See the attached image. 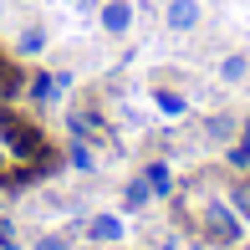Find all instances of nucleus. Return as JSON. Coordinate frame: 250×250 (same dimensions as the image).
<instances>
[{"label":"nucleus","mask_w":250,"mask_h":250,"mask_svg":"<svg viewBox=\"0 0 250 250\" xmlns=\"http://www.w3.org/2000/svg\"><path fill=\"white\" fill-rule=\"evenodd\" d=\"M36 250H66V240H62V235H46V240H41Z\"/></svg>","instance_id":"nucleus-14"},{"label":"nucleus","mask_w":250,"mask_h":250,"mask_svg":"<svg viewBox=\"0 0 250 250\" xmlns=\"http://www.w3.org/2000/svg\"><path fill=\"white\" fill-rule=\"evenodd\" d=\"M128 21H133V5H128V0H107V10H102V26H107L112 36H123V31H128Z\"/></svg>","instance_id":"nucleus-3"},{"label":"nucleus","mask_w":250,"mask_h":250,"mask_svg":"<svg viewBox=\"0 0 250 250\" xmlns=\"http://www.w3.org/2000/svg\"><path fill=\"white\" fill-rule=\"evenodd\" d=\"M235 209L250 214V179H245V184H235Z\"/></svg>","instance_id":"nucleus-7"},{"label":"nucleus","mask_w":250,"mask_h":250,"mask_svg":"<svg viewBox=\"0 0 250 250\" xmlns=\"http://www.w3.org/2000/svg\"><path fill=\"white\" fill-rule=\"evenodd\" d=\"M87 235H92V240H118V235H123V225L112 220V214H102V220H92V230H87Z\"/></svg>","instance_id":"nucleus-5"},{"label":"nucleus","mask_w":250,"mask_h":250,"mask_svg":"<svg viewBox=\"0 0 250 250\" xmlns=\"http://www.w3.org/2000/svg\"><path fill=\"white\" fill-rule=\"evenodd\" d=\"M72 164H77V168H92V153H87L82 143H77V148H72Z\"/></svg>","instance_id":"nucleus-12"},{"label":"nucleus","mask_w":250,"mask_h":250,"mask_svg":"<svg viewBox=\"0 0 250 250\" xmlns=\"http://www.w3.org/2000/svg\"><path fill=\"white\" fill-rule=\"evenodd\" d=\"M220 72H225V82H240V77H245V56H225Z\"/></svg>","instance_id":"nucleus-6"},{"label":"nucleus","mask_w":250,"mask_h":250,"mask_svg":"<svg viewBox=\"0 0 250 250\" xmlns=\"http://www.w3.org/2000/svg\"><path fill=\"white\" fill-rule=\"evenodd\" d=\"M148 184H153V189H168V168H164V164L148 168Z\"/></svg>","instance_id":"nucleus-11"},{"label":"nucleus","mask_w":250,"mask_h":250,"mask_svg":"<svg viewBox=\"0 0 250 250\" xmlns=\"http://www.w3.org/2000/svg\"><path fill=\"white\" fill-rule=\"evenodd\" d=\"M41 41H46L41 31H21V51H41Z\"/></svg>","instance_id":"nucleus-8"},{"label":"nucleus","mask_w":250,"mask_h":250,"mask_svg":"<svg viewBox=\"0 0 250 250\" xmlns=\"http://www.w3.org/2000/svg\"><path fill=\"white\" fill-rule=\"evenodd\" d=\"M5 245H10V225L0 220V250H5Z\"/></svg>","instance_id":"nucleus-15"},{"label":"nucleus","mask_w":250,"mask_h":250,"mask_svg":"<svg viewBox=\"0 0 250 250\" xmlns=\"http://www.w3.org/2000/svg\"><path fill=\"white\" fill-rule=\"evenodd\" d=\"M245 250H250V245H245Z\"/></svg>","instance_id":"nucleus-16"},{"label":"nucleus","mask_w":250,"mask_h":250,"mask_svg":"<svg viewBox=\"0 0 250 250\" xmlns=\"http://www.w3.org/2000/svg\"><path fill=\"white\" fill-rule=\"evenodd\" d=\"M143 199H148V179H143V184H128V204H133V209H138Z\"/></svg>","instance_id":"nucleus-9"},{"label":"nucleus","mask_w":250,"mask_h":250,"mask_svg":"<svg viewBox=\"0 0 250 250\" xmlns=\"http://www.w3.org/2000/svg\"><path fill=\"white\" fill-rule=\"evenodd\" d=\"M194 21H199L194 0H168V26H174V31H194Z\"/></svg>","instance_id":"nucleus-4"},{"label":"nucleus","mask_w":250,"mask_h":250,"mask_svg":"<svg viewBox=\"0 0 250 250\" xmlns=\"http://www.w3.org/2000/svg\"><path fill=\"white\" fill-rule=\"evenodd\" d=\"M204 235H209V240H220V245H235V240H240V225H235L230 209H220V204H214V209L204 214Z\"/></svg>","instance_id":"nucleus-2"},{"label":"nucleus","mask_w":250,"mask_h":250,"mask_svg":"<svg viewBox=\"0 0 250 250\" xmlns=\"http://www.w3.org/2000/svg\"><path fill=\"white\" fill-rule=\"evenodd\" d=\"M0 128H5V148H10V153H21V158H41V148H46V143H41V133L31 128V123L10 118V112L0 107Z\"/></svg>","instance_id":"nucleus-1"},{"label":"nucleus","mask_w":250,"mask_h":250,"mask_svg":"<svg viewBox=\"0 0 250 250\" xmlns=\"http://www.w3.org/2000/svg\"><path fill=\"white\" fill-rule=\"evenodd\" d=\"M158 107H164V112H184V97H174V92H158Z\"/></svg>","instance_id":"nucleus-10"},{"label":"nucleus","mask_w":250,"mask_h":250,"mask_svg":"<svg viewBox=\"0 0 250 250\" xmlns=\"http://www.w3.org/2000/svg\"><path fill=\"white\" fill-rule=\"evenodd\" d=\"M235 164H250V128H245V143L235 148Z\"/></svg>","instance_id":"nucleus-13"}]
</instances>
